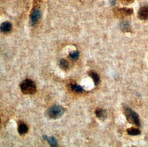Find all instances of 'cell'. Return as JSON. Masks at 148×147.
<instances>
[{
  "label": "cell",
  "mask_w": 148,
  "mask_h": 147,
  "mask_svg": "<svg viewBox=\"0 0 148 147\" xmlns=\"http://www.w3.org/2000/svg\"><path fill=\"white\" fill-rule=\"evenodd\" d=\"M12 29V24L10 22H4L1 25V31L3 33L10 32Z\"/></svg>",
  "instance_id": "8"
},
{
  "label": "cell",
  "mask_w": 148,
  "mask_h": 147,
  "mask_svg": "<svg viewBox=\"0 0 148 147\" xmlns=\"http://www.w3.org/2000/svg\"><path fill=\"white\" fill-rule=\"evenodd\" d=\"M120 1L124 5H129L130 3H133L135 0H120Z\"/></svg>",
  "instance_id": "17"
},
{
  "label": "cell",
  "mask_w": 148,
  "mask_h": 147,
  "mask_svg": "<svg viewBox=\"0 0 148 147\" xmlns=\"http://www.w3.org/2000/svg\"><path fill=\"white\" fill-rule=\"evenodd\" d=\"M138 17L143 21L148 20V6H143L138 12Z\"/></svg>",
  "instance_id": "6"
},
{
  "label": "cell",
  "mask_w": 148,
  "mask_h": 147,
  "mask_svg": "<svg viewBox=\"0 0 148 147\" xmlns=\"http://www.w3.org/2000/svg\"><path fill=\"white\" fill-rule=\"evenodd\" d=\"M28 128L27 125L25 123H20L18 126V132L20 135H23L25 134L26 133H27L28 131Z\"/></svg>",
  "instance_id": "10"
},
{
  "label": "cell",
  "mask_w": 148,
  "mask_h": 147,
  "mask_svg": "<svg viewBox=\"0 0 148 147\" xmlns=\"http://www.w3.org/2000/svg\"><path fill=\"white\" fill-rule=\"evenodd\" d=\"M127 133L130 136H137L141 134L140 130L135 127H131L127 129Z\"/></svg>",
  "instance_id": "12"
},
{
  "label": "cell",
  "mask_w": 148,
  "mask_h": 147,
  "mask_svg": "<svg viewBox=\"0 0 148 147\" xmlns=\"http://www.w3.org/2000/svg\"><path fill=\"white\" fill-rule=\"evenodd\" d=\"M63 113H64V108L59 105H53L50 106L46 112L47 116L51 119H57L60 118Z\"/></svg>",
  "instance_id": "2"
},
{
  "label": "cell",
  "mask_w": 148,
  "mask_h": 147,
  "mask_svg": "<svg viewBox=\"0 0 148 147\" xmlns=\"http://www.w3.org/2000/svg\"><path fill=\"white\" fill-rule=\"evenodd\" d=\"M115 15L118 18H124L125 16H130L133 13V10L131 8H117L114 11Z\"/></svg>",
  "instance_id": "4"
},
{
  "label": "cell",
  "mask_w": 148,
  "mask_h": 147,
  "mask_svg": "<svg viewBox=\"0 0 148 147\" xmlns=\"http://www.w3.org/2000/svg\"><path fill=\"white\" fill-rule=\"evenodd\" d=\"M20 88L22 93L24 94H34L36 91V85L31 80L26 79L20 84Z\"/></svg>",
  "instance_id": "3"
},
{
  "label": "cell",
  "mask_w": 148,
  "mask_h": 147,
  "mask_svg": "<svg viewBox=\"0 0 148 147\" xmlns=\"http://www.w3.org/2000/svg\"><path fill=\"white\" fill-rule=\"evenodd\" d=\"M95 114H96V116L101 120L105 119V118L107 117V112L103 109L97 108L95 111Z\"/></svg>",
  "instance_id": "9"
},
{
  "label": "cell",
  "mask_w": 148,
  "mask_h": 147,
  "mask_svg": "<svg viewBox=\"0 0 148 147\" xmlns=\"http://www.w3.org/2000/svg\"><path fill=\"white\" fill-rule=\"evenodd\" d=\"M120 28L123 31H130V25L128 21H122L120 23Z\"/></svg>",
  "instance_id": "11"
},
{
  "label": "cell",
  "mask_w": 148,
  "mask_h": 147,
  "mask_svg": "<svg viewBox=\"0 0 148 147\" xmlns=\"http://www.w3.org/2000/svg\"><path fill=\"white\" fill-rule=\"evenodd\" d=\"M88 74H89V76H90V77H91V78L93 79L95 85L96 86L98 85V84H99L100 82V78L99 75H98V74L96 72L93 71V70L89 72Z\"/></svg>",
  "instance_id": "7"
},
{
  "label": "cell",
  "mask_w": 148,
  "mask_h": 147,
  "mask_svg": "<svg viewBox=\"0 0 148 147\" xmlns=\"http://www.w3.org/2000/svg\"><path fill=\"white\" fill-rule=\"evenodd\" d=\"M69 56L72 60H77L78 58V56H79V53H78V51L72 52V53H70Z\"/></svg>",
  "instance_id": "16"
},
{
  "label": "cell",
  "mask_w": 148,
  "mask_h": 147,
  "mask_svg": "<svg viewBox=\"0 0 148 147\" xmlns=\"http://www.w3.org/2000/svg\"><path fill=\"white\" fill-rule=\"evenodd\" d=\"M47 142H49V144H50L51 146H57V140H56V139L53 136H51V137H47Z\"/></svg>",
  "instance_id": "15"
},
{
  "label": "cell",
  "mask_w": 148,
  "mask_h": 147,
  "mask_svg": "<svg viewBox=\"0 0 148 147\" xmlns=\"http://www.w3.org/2000/svg\"><path fill=\"white\" fill-rule=\"evenodd\" d=\"M59 67H60L63 70H67L69 68L68 62L66 60L63 59H62L59 61Z\"/></svg>",
  "instance_id": "13"
},
{
  "label": "cell",
  "mask_w": 148,
  "mask_h": 147,
  "mask_svg": "<svg viewBox=\"0 0 148 147\" xmlns=\"http://www.w3.org/2000/svg\"><path fill=\"white\" fill-rule=\"evenodd\" d=\"M109 2H110V3H111V5L114 6V5H115V3H116V0H110Z\"/></svg>",
  "instance_id": "18"
},
{
  "label": "cell",
  "mask_w": 148,
  "mask_h": 147,
  "mask_svg": "<svg viewBox=\"0 0 148 147\" xmlns=\"http://www.w3.org/2000/svg\"><path fill=\"white\" fill-rule=\"evenodd\" d=\"M123 110H124V115L126 117L127 121L129 123L135 125L137 126H140V119H139L138 115L135 111H133L130 108L126 106H124L123 108Z\"/></svg>",
  "instance_id": "1"
},
{
  "label": "cell",
  "mask_w": 148,
  "mask_h": 147,
  "mask_svg": "<svg viewBox=\"0 0 148 147\" xmlns=\"http://www.w3.org/2000/svg\"><path fill=\"white\" fill-rule=\"evenodd\" d=\"M70 87H71L72 90L77 93H82L83 91H84L81 86L77 85V84H70Z\"/></svg>",
  "instance_id": "14"
},
{
  "label": "cell",
  "mask_w": 148,
  "mask_h": 147,
  "mask_svg": "<svg viewBox=\"0 0 148 147\" xmlns=\"http://www.w3.org/2000/svg\"><path fill=\"white\" fill-rule=\"evenodd\" d=\"M40 16L41 12L40 10L36 9V10H33L31 15H30V23L31 25H34L37 23L38 21L40 18Z\"/></svg>",
  "instance_id": "5"
}]
</instances>
